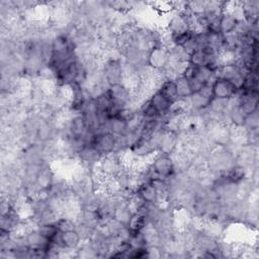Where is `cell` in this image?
<instances>
[{
  "label": "cell",
  "instance_id": "obj_1",
  "mask_svg": "<svg viewBox=\"0 0 259 259\" xmlns=\"http://www.w3.org/2000/svg\"><path fill=\"white\" fill-rule=\"evenodd\" d=\"M150 169L154 177L167 179L174 173V162L169 154L159 153L154 156Z\"/></svg>",
  "mask_w": 259,
  "mask_h": 259
},
{
  "label": "cell",
  "instance_id": "obj_2",
  "mask_svg": "<svg viewBox=\"0 0 259 259\" xmlns=\"http://www.w3.org/2000/svg\"><path fill=\"white\" fill-rule=\"evenodd\" d=\"M170 63L169 51L162 46H154L148 53L147 65L152 70L161 71L168 67Z\"/></svg>",
  "mask_w": 259,
  "mask_h": 259
},
{
  "label": "cell",
  "instance_id": "obj_3",
  "mask_svg": "<svg viewBox=\"0 0 259 259\" xmlns=\"http://www.w3.org/2000/svg\"><path fill=\"white\" fill-rule=\"evenodd\" d=\"M102 74L105 82L109 85L120 84L124 79V70L118 59H109L105 62Z\"/></svg>",
  "mask_w": 259,
  "mask_h": 259
},
{
  "label": "cell",
  "instance_id": "obj_4",
  "mask_svg": "<svg viewBox=\"0 0 259 259\" xmlns=\"http://www.w3.org/2000/svg\"><path fill=\"white\" fill-rule=\"evenodd\" d=\"M210 86H211L212 98H215V99L230 100L236 95V93L239 90L229 80L221 77H217V76L213 78V81L211 82Z\"/></svg>",
  "mask_w": 259,
  "mask_h": 259
},
{
  "label": "cell",
  "instance_id": "obj_5",
  "mask_svg": "<svg viewBox=\"0 0 259 259\" xmlns=\"http://www.w3.org/2000/svg\"><path fill=\"white\" fill-rule=\"evenodd\" d=\"M137 195L147 205L157 203L160 196L157 187L151 181L143 182L141 185H139L137 189Z\"/></svg>",
  "mask_w": 259,
  "mask_h": 259
},
{
  "label": "cell",
  "instance_id": "obj_6",
  "mask_svg": "<svg viewBox=\"0 0 259 259\" xmlns=\"http://www.w3.org/2000/svg\"><path fill=\"white\" fill-rule=\"evenodd\" d=\"M81 242V235L77 231V229H72L64 232H60L55 245L63 249H74L79 246Z\"/></svg>",
  "mask_w": 259,
  "mask_h": 259
},
{
  "label": "cell",
  "instance_id": "obj_7",
  "mask_svg": "<svg viewBox=\"0 0 259 259\" xmlns=\"http://www.w3.org/2000/svg\"><path fill=\"white\" fill-rule=\"evenodd\" d=\"M106 126L107 131L114 135L116 138L124 137L130 132L128 120H126L119 114L110 117L106 122Z\"/></svg>",
  "mask_w": 259,
  "mask_h": 259
},
{
  "label": "cell",
  "instance_id": "obj_8",
  "mask_svg": "<svg viewBox=\"0 0 259 259\" xmlns=\"http://www.w3.org/2000/svg\"><path fill=\"white\" fill-rule=\"evenodd\" d=\"M150 104L153 106V108L157 111L159 116L165 115L166 113H169L171 110V107L173 103L169 101L164 95H162L158 90H156L148 100Z\"/></svg>",
  "mask_w": 259,
  "mask_h": 259
},
{
  "label": "cell",
  "instance_id": "obj_9",
  "mask_svg": "<svg viewBox=\"0 0 259 259\" xmlns=\"http://www.w3.org/2000/svg\"><path fill=\"white\" fill-rule=\"evenodd\" d=\"M162 95H164L169 101H171L173 104L178 101L177 92H176V86L174 79L166 78L162 83L160 84L159 88L157 89Z\"/></svg>",
  "mask_w": 259,
  "mask_h": 259
},
{
  "label": "cell",
  "instance_id": "obj_10",
  "mask_svg": "<svg viewBox=\"0 0 259 259\" xmlns=\"http://www.w3.org/2000/svg\"><path fill=\"white\" fill-rule=\"evenodd\" d=\"M174 82H175V86H176L178 100L187 99L192 96L193 91L191 89V86H190L188 80L185 79L182 75H179L176 78H174Z\"/></svg>",
  "mask_w": 259,
  "mask_h": 259
}]
</instances>
